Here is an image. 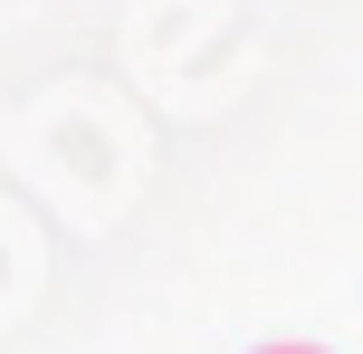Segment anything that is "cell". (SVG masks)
<instances>
[{"instance_id": "1", "label": "cell", "mask_w": 363, "mask_h": 354, "mask_svg": "<svg viewBox=\"0 0 363 354\" xmlns=\"http://www.w3.org/2000/svg\"><path fill=\"white\" fill-rule=\"evenodd\" d=\"M258 354H325V345H258Z\"/></svg>"}]
</instances>
